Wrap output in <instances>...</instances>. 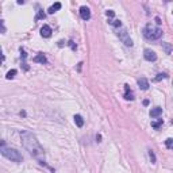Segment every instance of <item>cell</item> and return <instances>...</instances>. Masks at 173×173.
<instances>
[{
	"label": "cell",
	"instance_id": "obj_1",
	"mask_svg": "<svg viewBox=\"0 0 173 173\" xmlns=\"http://www.w3.org/2000/svg\"><path fill=\"white\" fill-rule=\"evenodd\" d=\"M20 139H22V143H23L24 149H26L41 165H46V164H45L43 147L41 146V143L37 139V137L29 130H22L20 131Z\"/></svg>",
	"mask_w": 173,
	"mask_h": 173
},
{
	"label": "cell",
	"instance_id": "obj_2",
	"mask_svg": "<svg viewBox=\"0 0 173 173\" xmlns=\"http://www.w3.org/2000/svg\"><path fill=\"white\" fill-rule=\"evenodd\" d=\"M142 34H143V37L146 38V39L156 41V39H160V38L162 37L164 31H162V29H160V27H156V26H153V24L149 23L143 27Z\"/></svg>",
	"mask_w": 173,
	"mask_h": 173
},
{
	"label": "cell",
	"instance_id": "obj_3",
	"mask_svg": "<svg viewBox=\"0 0 173 173\" xmlns=\"http://www.w3.org/2000/svg\"><path fill=\"white\" fill-rule=\"evenodd\" d=\"M0 154L5 157L7 160L12 161V162H22L23 161V156L19 150L14 149V147H2L0 149Z\"/></svg>",
	"mask_w": 173,
	"mask_h": 173
},
{
	"label": "cell",
	"instance_id": "obj_4",
	"mask_svg": "<svg viewBox=\"0 0 173 173\" xmlns=\"http://www.w3.org/2000/svg\"><path fill=\"white\" fill-rule=\"evenodd\" d=\"M116 35H118L119 39L122 41V43H124V46H127V47L133 46V39L130 38V34H129V31H127V29L121 27V29L118 30V33H116Z\"/></svg>",
	"mask_w": 173,
	"mask_h": 173
},
{
	"label": "cell",
	"instance_id": "obj_5",
	"mask_svg": "<svg viewBox=\"0 0 173 173\" xmlns=\"http://www.w3.org/2000/svg\"><path fill=\"white\" fill-rule=\"evenodd\" d=\"M143 57H145V60L149 61V62H154V61L157 60V54H156L152 49H145L143 50Z\"/></svg>",
	"mask_w": 173,
	"mask_h": 173
},
{
	"label": "cell",
	"instance_id": "obj_6",
	"mask_svg": "<svg viewBox=\"0 0 173 173\" xmlns=\"http://www.w3.org/2000/svg\"><path fill=\"white\" fill-rule=\"evenodd\" d=\"M80 16H81L83 20H88V19H91V11H89V8L86 7V5L80 7Z\"/></svg>",
	"mask_w": 173,
	"mask_h": 173
},
{
	"label": "cell",
	"instance_id": "obj_7",
	"mask_svg": "<svg viewBox=\"0 0 173 173\" xmlns=\"http://www.w3.org/2000/svg\"><path fill=\"white\" fill-rule=\"evenodd\" d=\"M52 27L49 26V24H43L42 29H41V35H42L43 38H49L52 37Z\"/></svg>",
	"mask_w": 173,
	"mask_h": 173
},
{
	"label": "cell",
	"instance_id": "obj_8",
	"mask_svg": "<svg viewBox=\"0 0 173 173\" xmlns=\"http://www.w3.org/2000/svg\"><path fill=\"white\" fill-rule=\"evenodd\" d=\"M20 57H22V66H23V69H24V71H29L30 66L27 65V62H26L27 54H26V52H24L23 47H20Z\"/></svg>",
	"mask_w": 173,
	"mask_h": 173
},
{
	"label": "cell",
	"instance_id": "obj_9",
	"mask_svg": "<svg viewBox=\"0 0 173 173\" xmlns=\"http://www.w3.org/2000/svg\"><path fill=\"white\" fill-rule=\"evenodd\" d=\"M33 61H34V62H39V64H42V65L43 64H47V60H46L43 53H38V54L33 58Z\"/></svg>",
	"mask_w": 173,
	"mask_h": 173
},
{
	"label": "cell",
	"instance_id": "obj_10",
	"mask_svg": "<svg viewBox=\"0 0 173 173\" xmlns=\"http://www.w3.org/2000/svg\"><path fill=\"white\" fill-rule=\"evenodd\" d=\"M124 99L126 100H134V93H133V91L130 89V86L129 85H124Z\"/></svg>",
	"mask_w": 173,
	"mask_h": 173
},
{
	"label": "cell",
	"instance_id": "obj_11",
	"mask_svg": "<svg viewBox=\"0 0 173 173\" xmlns=\"http://www.w3.org/2000/svg\"><path fill=\"white\" fill-rule=\"evenodd\" d=\"M138 85L141 89H143V91H146V89H149V81H147L145 77H141V79H138Z\"/></svg>",
	"mask_w": 173,
	"mask_h": 173
},
{
	"label": "cell",
	"instance_id": "obj_12",
	"mask_svg": "<svg viewBox=\"0 0 173 173\" xmlns=\"http://www.w3.org/2000/svg\"><path fill=\"white\" fill-rule=\"evenodd\" d=\"M161 114H162V108L161 107H154L150 110V116H152V118H158Z\"/></svg>",
	"mask_w": 173,
	"mask_h": 173
},
{
	"label": "cell",
	"instance_id": "obj_13",
	"mask_svg": "<svg viewBox=\"0 0 173 173\" xmlns=\"http://www.w3.org/2000/svg\"><path fill=\"white\" fill-rule=\"evenodd\" d=\"M61 7H62V5H61V3H60V2H57V3H54V4H53L52 7L49 8V10H47V12H49V14H54L55 11L61 10Z\"/></svg>",
	"mask_w": 173,
	"mask_h": 173
},
{
	"label": "cell",
	"instance_id": "obj_14",
	"mask_svg": "<svg viewBox=\"0 0 173 173\" xmlns=\"http://www.w3.org/2000/svg\"><path fill=\"white\" fill-rule=\"evenodd\" d=\"M74 123H76V126L77 127H83L84 126V119H83V116L81 115H74Z\"/></svg>",
	"mask_w": 173,
	"mask_h": 173
},
{
	"label": "cell",
	"instance_id": "obj_15",
	"mask_svg": "<svg viewBox=\"0 0 173 173\" xmlns=\"http://www.w3.org/2000/svg\"><path fill=\"white\" fill-rule=\"evenodd\" d=\"M161 46H162V49L165 50L166 54H169V55L172 54V45H171V43H168V42H162V45H161Z\"/></svg>",
	"mask_w": 173,
	"mask_h": 173
},
{
	"label": "cell",
	"instance_id": "obj_16",
	"mask_svg": "<svg viewBox=\"0 0 173 173\" xmlns=\"http://www.w3.org/2000/svg\"><path fill=\"white\" fill-rule=\"evenodd\" d=\"M162 123H164L162 119H157V121H153V122H152V127H153V129H156V130H158L161 126H162Z\"/></svg>",
	"mask_w": 173,
	"mask_h": 173
},
{
	"label": "cell",
	"instance_id": "obj_17",
	"mask_svg": "<svg viewBox=\"0 0 173 173\" xmlns=\"http://www.w3.org/2000/svg\"><path fill=\"white\" fill-rule=\"evenodd\" d=\"M16 73H18V72H16V69H11L10 72H7V74H5V79H7V80H11V79H14Z\"/></svg>",
	"mask_w": 173,
	"mask_h": 173
},
{
	"label": "cell",
	"instance_id": "obj_18",
	"mask_svg": "<svg viewBox=\"0 0 173 173\" xmlns=\"http://www.w3.org/2000/svg\"><path fill=\"white\" fill-rule=\"evenodd\" d=\"M164 79H168V74L166 73H160V74H157V77H154V80L153 81H161V80H164Z\"/></svg>",
	"mask_w": 173,
	"mask_h": 173
},
{
	"label": "cell",
	"instance_id": "obj_19",
	"mask_svg": "<svg viewBox=\"0 0 173 173\" xmlns=\"http://www.w3.org/2000/svg\"><path fill=\"white\" fill-rule=\"evenodd\" d=\"M45 16H46V15H45V12L39 8V10H38L37 16H35V20H39V19H45Z\"/></svg>",
	"mask_w": 173,
	"mask_h": 173
},
{
	"label": "cell",
	"instance_id": "obj_20",
	"mask_svg": "<svg viewBox=\"0 0 173 173\" xmlns=\"http://www.w3.org/2000/svg\"><path fill=\"white\" fill-rule=\"evenodd\" d=\"M149 157H150V161H152V164H156L157 158H156V154H154V152H153L152 149L149 150Z\"/></svg>",
	"mask_w": 173,
	"mask_h": 173
},
{
	"label": "cell",
	"instance_id": "obj_21",
	"mask_svg": "<svg viewBox=\"0 0 173 173\" xmlns=\"http://www.w3.org/2000/svg\"><path fill=\"white\" fill-rule=\"evenodd\" d=\"M110 22V24H112V26H115V27H122V22L121 20H118V19H115V20H108Z\"/></svg>",
	"mask_w": 173,
	"mask_h": 173
},
{
	"label": "cell",
	"instance_id": "obj_22",
	"mask_svg": "<svg viewBox=\"0 0 173 173\" xmlns=\"http://www.w3.org/2000/svg\"><path fill=\"white\" fill-rule=\"evenodd\" d=\"M165 146L168 147V149H172V146H173V139L172 138H168L165 141Z\"/></svg>",
	"mask_w": 173,
	"mask_h": 173
},
{
	"label": "cell",
	"instance_id": "obj_23",
	"mask_svg": "<svg viewBox=\"0 0 173 173\" xmlns=\"http://www.w3.org/2000/svg\"><path fill=\"white\" fill-rule=\"evenodd\" d=\"M5 33V26H4V22L0 19V34H4Z\"/></svg>",
	"mask_w": 173,
	"mask_h": 173
},
{
	"label": "cell",
	"instance_id": "obj_24",
	"mask_svg": "<svg viewBox=\"0 0 173 173\" xmlns=\"http://www.w3.org/2000/svg\"><path fill=\"white\" fill-rule=\"evenodd\" d=\"M107 16H108V18H114V16H115V12H114L112 10H108L107 11Z\"/></svg>",
	"mask_w": 173,
	"mask_h": 173
},
{
	"label": "cell",
	"instance_id": "obj_25",
	"mask_svg": "<svg viewBox=\"0 0 173 173\" xmlns=\"http://www.w3.org/2000/svg\"><path fill=\"white\" fill-rule=\"evenodd\" d=\"M68 45H69V46H71L73 50H76V47H77V46H76V43H74L73 41H69V43H68Z\"/></svg>",
	"mask_w": 173,
	"mask_h": 173
},
{
	"label": "cell",
	"instance_id": "obj_26",
	"mask_svg": "<svg viewBox=\"0 0 173 173\" xmlns=\"http://www.w3.org/2000/svg\"><path fill=\"white\" fill-rule=\"evenodd\" d=\"M4 145H5V142L3 141V139H0V149H2V147L4 146Z\"/></svg>",
	"mask_w": 173,
	"mask_h": 173
},
{
	"label": "cell",
	"instance_id": "obj_27",
	"mask_svg": "<svg viewBox=\"0 0 173 173\" xmlns=\"http://www.w3.org/2000/svg\"><path fill=\"white\" fill-rule=\"evenodd\" d=\"M156 23H157V24H161V19H160V18H156Z\"/></svg>",
	"mask_w": 173,
	"mask_h": 173
},
{
	"label": "cell",
	"instance_id": "obj_28",
	"mask_svg": "<svg viewBox=\"0 0 173 173\" xmlns=\"http://www.w3.org/2000/svg\"><path fill=\"white\" fill-rule=\"evenodd\" d=\"M3 61H4V55H0V65H2Z\"/></svg>",
	"mask_w": 173,
	"mask_h": 173
},
{
	"label": "cell",
	"instance_id": "obj_29",
	"mask_svg": "<svg viewBox=\"0 0 173 173\" xmlns=\"http://www.w3.org/2000/svg\"><path fill=\"white\" fill-rule=\"evenodd\" d=\"M143 105H149V100H143Z\"/></svg>",
	"mask_w": 173,
	"mask_h": 173
},
{
	"label": "cell",
	"instance_id": "obj_30",
	"mask_svg": "<svg viewBox=\"0 0 173 173\" xmlns=\"http://www.w3.org/2000/svg\"><path fill=\"white\" fill-rule=\"evenodd\" d=\"M100 139H102V137H100V135H96V141L100 142Z\"/></svg>",
	"mask_w": 173,
	"mask_h": 173
},
{
	"label": "cell",
	"instance_id": "obj_31",
	"mask_svg": "<svg viewBox=\"0 0 173 173\" xmlns=\"http://www.w3.org/2000/svg\"><path fill=\"white\" fill-rule=\"evenodd\" d=\"M0 55H2V47H0Z\"/></svg>",
	"mask_w": 173,
	"mask_h": 173
}]
</instances>
